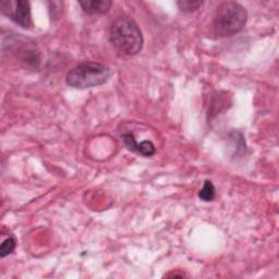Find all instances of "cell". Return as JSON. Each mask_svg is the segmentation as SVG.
Instances as JSON below:
<instances>
[{
	"label": "cell",
	"instance_id": "cell-1",
	"mask_svg": "<svg viewBox=\"0 0 279 279\" xmlns=\"http://www.w3.org/2000/svg\"><path fill=\"white\" fill-rule=\"evenodd\" d=\"M110 42L119 53L134 56L143 47L142 32L130 16L119 15L111 24Z\"/></svg>",
	"mask_w": 279,
	"mask_h": 279
},
{
	"label": "cell",
	"instance_id": "cell-2",
	"mask_svg": "<svg viewBox=\"0 0 279 279\" xmlns=\"http://www.w3.org/2000/svg\"><path fill=\"white\" fill-rule=\"evenodd\" d=\"M247 21L248 12L240 4L226 2L217 8L214 18V29L218 36L230 37L240 33L244 29Z\"/></svg>",
	"mask_w": 279,
	"mask_h": 279
},
{
	"label": "cell",
	"instance_id": "cell-3",
	"mask_svg": "<svg viewBox=\"0 0 279 279\" xmlns=\"http://www.w3.org/2000/svg\"><path fill=\"white\" fill-rule=\"evenodd\" d=\"M110 77V70L100 62H85L77 65L67 75V83L71 87L84 89L105 84Z\"/></svg>",
	"mask_w": 279,
	"mask_h": 279
},
{
	"label": "cell",
	"instance_id": "cell-4",
	"mask_svg": "<svg viewBox=\"0 0 279 279\" xmlns=\"http://www.w3.org/2000/svg\"><path fill=\"white\" fill-rule=\"evenodd\" d=\"M2 11L4 14L18 24V26L29 29L32 27V16H31V7L26 0H6L3 2Z\"/></svg>",
	"mask_w": 279,
	"mask_h": 279
},
{
	"label": "cell",
	"instance_id": "cell-5",
	"mask_svg": "<svg viewBox=\"0 0 279 279\" xmlns=\"http://www.w3.org/2000/svg\"><path fill=\"white\" fill-rule=\"evenodd\" d=\"M79 4L87 14H105L110 10L112 5L109 0H85Z\"/></svg>",
	"mask_w": 279,
	"mask_h": 279
},
{
	"label": "cell",
	"instance_id": "cell-6",
	"mask_svg": "<svg viewBox=\"0 0 279 279\" xmlns=\"http://www.w3.org/2000/svg\"><path fill=\"white\" fill-rule=\"evenodd\" d=\"M215 195L216 190L214 184H213L210 180H206V181L204 182L202 190L199 192V198L204 202H211L215 199Z\"/></svg>",
	"mask_w": 279,
	"mask_h": 279
},
{
	"label": "cell",
	"instance_id": "cell-7",
	"mask_svg": "<svg viewBox=\"0 0 279 279\" xmlns=\"http://www.w3.org/2000/svg\"><path fill=\"white\" fill-rule=\"evenodd\" d=\"M16 241L13 237H9L8 239H6L3 243L2 247H0V257L6 258L7 255H9L10 253H12L15 249Z\"/></svg>",
	"mask_w": 279,
	"mask_h": 279
},
{
	"label": "cell",
	"instance_id": "cell-8",
	"mask_svg": "<svg viewBox=\"0 0 279 279\" xmlns=\"http://www.w3.org/2000/svg\"><path fill=\"white\" fill-rule=\"evenodd\" d=\"M180 10L183 12H192L198 10L199 8L203 5L202 2H192V0H181V2L177 3Z\"/></svg>",
	"mask_w": 279,
	"mask_h": 279
},
{
	"label": "cell",
	"instance_id": "cell-9",
	"mask_svg": "<svg viewBox=\"0 0 279 279\" xmlns=\"http://www.w3.org/2000/svg\"><path fill=\"white\" fill-rule=\"evenodd\" d=\"M155 152H156V149L151 141H143L138 144L137 153L142 154L143 156H146V157L153 156L155 154Z\"/></svg>",
	"mask_w": 279,
	"mask_h": 279
},
{
	"label": "cell",
	"instance_id": "cell-10",
	"mask_svg": "<svg viewBox=\"0 0 279 279\" xmlns=\"http://www.w3.org/2000/svg\"><path fill=\"white\" fill-rule=\"evenodd\" d=\"M124 141H125V144L126 146L128 147V149L130 151L132 152H136L137 153V149H138V144L136 143L135 138L132 134H125L124 135Z\"/></svg>",
	"mask_w": 279,
	"mask_h": 279
}]
</instances>
